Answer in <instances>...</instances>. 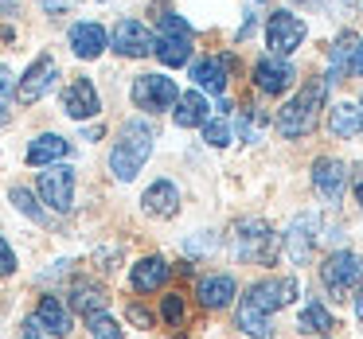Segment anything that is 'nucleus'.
Returning <instances> with one entry per match:
<instances>
[{
  "label": "nucleus",
  "mask_w": 363,
  "mask_h": 339,
  "mask_svg": "<svg viewBox=\"0 0 363 339\" xmlns=\"http://www.w3.org/2000/svg\"><path fill=\"white\" fill-rule=\"evenodd\" d=\"M324 98H328V82H324V79L305 82V86H301V94L293 98V102L285 105L281 113H277V129H281L285 137H305V133H313L316 121H320Z\"/></svg>",
  "instance_id": "f257e3e1"
},
{
  "label": "nucleus",
  "mask_w": 363,
  "mask_h": 339,
  "mask_svg": "<svg viewBox=\"0 0 363 339\" xmlns=\"http://www.w3.org/2000/svg\"><path fill=\"white\" fill-rule=\"evenodd\" d=\"M149 152H152V129L145 125V121H129V125L121 129L113 152H110V172L118 176V180L129 183V180H133V176L145 168Z\"/></svg>",
  "instance_id": "f03ea898"
},
{
  "label": "nucleus",
  "mask_w": 363,
  "mask_h": 339,
  "mask_svg": "<svg viewBox=\"0 0 363 339\" xmlns=\"http://www.w3.org/2000/svg\"><path fill=\"white\" fill-rule=\"evenodd\" d=\"M320 281H324V289L332 292V300L352 297V292L363 285V258L352 253V250L328 253V261L320 265Z\"/></svg>",
  "instance_id": "7ed1b4c3"
},
{
  "label": "nucleus",
  "mask_w": 363,
  "mask_h": 339,
  "mask_svg": "<svg viewBox=\"0 0 363 339\" xmlns=\"http://www.w3.org/2000/svg\"><path fill=\"white\" fill-rule=\"evenodd\" d=\"M277 250V234L269 222L262 219H242L235 226V253L238 261H250V265H266Z\"/></svg>",
  "instance_id": "20e7f679"
},
{
  "label": "nucleus",
  "mask_w": 363,
  "mask_h": 339,
  "mask_svg": "<svg viewBox=\"0 0 363 339\" xmlns=\"http://www.w3.org/2000/svg\"><path fill=\"white\" fill-rule=\"evenodd\" d=\"M152 55L164 67H184L191 59V28L180 16H160V35L152 40Z\"/></svg>",
  "instance_id": "39448f33"
},
{
  "label": "nucleus",
  "mask_w": 363,
  "mask_h": 339,
  "mask_svg": "<svg viewBox=\"0 0 363 339\" xmlns=\"http://www.w3.org/2000/svg\"><path fill=\"white\" fill-rule=\"evenodd\" d=\"M297 292H301L297 277H277V281H258L242 300H246L250 308H258L262 316H274L277 308L293 304V300H297Z\"/></svg>",
  "instance_id": "423d86ee"
},
{
  "label": "nucleus",
  "mask_w": 363,
  "mask_h": 339,
  "mask_svg": "<svg viewBox=\"0 0 363 339\" xmlns=\"http://www.w3.org/2000/svg\"><path fill=\"white\" fill-rule=\"evenodd\" d=\"M40 195L51 211L67 214L74 207V172L67 164H48V172H40Z\"/></svg>",
  "instance_id": "0eeeda50"
},
{
  "label": "nucleus",
  "mask_w": 363,
  "mask_h": 339,
  "mask_svg": "<svg viewBox=\"0 0 363 339\" xmlns=\"http://www.w3.org/2000/svg\"><path fill=\"white\" fill-rule=\"evenodd\" d=\"M176 98H180V90H176V82L164 79V74H141V79L133 82V102L149 113L172 110Z\"/></svg>",
  "instance_id": "6e6552de"
},
{
  "label": "nucleus",
  "mask_w": 363,
  "mask_h": 339,
  "mask_svg": "<svg viewBox=\"0 0 363 339\" xmlns=\"http://www.w3.org/2000/svg\"><path fill=\"white\" fill-rule=\"evenodd\" d=\"M266 43L274 55H289V51H297L305 43V24L293 12H274L266 24Z\"/></svg>",
  "instance_id": "1a4fd4ad"
},
{
  "label": "nucleus",
  "mask_w": 363,
  "mask_h": 339,
  "mask_svg": "<svg viewBox=\"0 0 363 339\" xmlns=\"http://www.w3.org/2000/svg\"><path fill=\"white\" fill-rule=\"evenodd\" d=\"M55 74H59V67H55V59H51V55L35 59V63L28 67V74L20 79V86H16L20 105H35V102H40V98L55 86Z\"/></svg>",
  "instance_id": "9d476101"
},
{
  "label": "nucleus",
  "mask_w": 363,
  "mask_h": 339,
  "mask_svg": "<svg viewBox=\"0 0 363 339\" xmlns=\"http://www.w3.org/2000/svg\"><path fill=\"white\" fill-rule=\"evenodd\" d=\"M110 43H113V51H118V55L141 59V55H149V51H152V32L141 24V20H121V24L113 28Z\"/></svg>",
  "instance_id": "9b49d317"
},
{
  "label": "nucleus",
  "mask_w": 363,
  "mask_h": 339,
  "mask_svg": "<svg viewBox=\"0 0 363 339\" xmlns=\"http://www.w3.org/2000/svg\"><path fill=\"white\" fill-rule=\"evenodd\" d=\"M98 110H102V102H98V90L90 79H74L71 86L63 90V113L67 117L86 121V117H94Z\"/></svg>",
  "instance_id": "f8f14e48"
},
{
  "label": "nucleus",
  "mask_w": 363,
  "mask_h": 339,
  "mask_svg": "<svg viewBox=\"0 0 363 339\" xmlns=\"http://www.w3.org/2000/svg\"><path fill=\"white\" fill-rule=\"evenodd\" d=\"M313 242H316V214L305 211L301 219L289 222V234H285V253H289L293 265H305L308 253H313Z\"/></svg>",
  "instance_id": "ddd939ff"
},
{
  "label": "nucleus",
  "mask_w": 363,
  "mask_h": 339,
  "mask_svg": "<svg viewBox=\"0 0 363 339\" xmlns=\"http://www.w3.org/2000/svg\"><path fill=\"white\" fill-rule=\"evenodd\" d=\"M313 183H316V195L328 199V203H340V195H344V183H347V168L340 164V160H316L313 168Z\"/></svg>",
  "instance_id": "4468645a"
},
{
  "label": "nucleus",
  "mask_w": 363,
  "mask_h": 339,
  "mask_svg": "<svg viewBox=\"0 0 363 339\" xmlns=\"http://www.w3.org/2000/svg\"><path fill=\"white\" fill-rule=\"evenodd\" d=\"M293 79H297V71H293L285 59H262V63L254 67V82H258L262 94H281V90L293 86Z\"/></svg>",
  "instance_id": "2eb2a0df"
},
{
  "label": "nucleus",
  "mask_w": 363,
  "mask_h": 339,
  "mask_svg": "<svg viewBox=\"0 0 363 339\" xmlns=\"http://www.w3.org/2000/svg\"><path fill=\"white\" fill-rule=\"evenodd\" d=\"M141 207H145V214H152V219H172V214L180 211V191H176L172 180H157L141 195Z\"/></svg>",
  "instance_id": "dca6fc26"
},
{
  "label": "nucleus",
  "mask_w": 363,
  "mask_h": 339,
  "mask_svg": "<svg viewBox=\"0 0 363 339\" xmlns=\"http://www.w3.org/2000/svg\"><path fill=\"white\" fill-rule=\"evenodd\" d=\"M110 47V35H106L102 24H74L71 28V51L79 59H98Z\"/></svg>",
  "instance_id": "f3484780"
},
{
  "label": "nucleus",
  "mask_w": 363,
  "mask_h": 339,
  "mask_svg": "<svg viewBox=\"0 0 363 339\" xmlns=\"http://www.w3.org/2000/svg\"><path fill=\"white\" fill-rule=\"evenodd\" d=\"M191 79H196V86H203L207 94H223L227 90V79H230V59H199L196 67H191Z\"/></svg>",
  "instance_id": "a211bd4d"
},
{
  "label": "nucleus",
  "mask_w": 363,
  "mask_h": 339,
  "mask_svg": "<svg viewBox=\"0 0 363 339\" xmlns=\"http://www.w3.org/2000/svg\"><path fill=\"white\" fill-rule=\"evenodd\" d=\"M168 273H172V265H168L164 258H141L133 265V273H129V285H133L137 292H157L160 285L168 281Z\"/></svg>",
  "instance_id": "6ab92c4d"
},
{
  "label": "nucleus",
  "mask_w": 363,
  "mask_h": 339,
  "mask_svg": "<svg viewBox=\"0 0 363 339\" xmlns=\"http://www.w3.org/2000/svg\"><path fill=\"white\" fill-rule=\"evenodd\" d=\"M32 320L40 323L48 335H71V312H67V304L59 297H43Z\"/></svg>",
  "instance_id": "aec40b11"
},
{
  "label": "nucleus",
  "mask_w": 363,
  "mask_h": 339,
  "mask_svg": "<svg viewBox=\"0 0 363 339\" xmlns=\"http://www.w3.org/2000/svg\"><path fill=\"white\" fill-rule=\"evenodd\" d=\"M67 152H71V144H67L59 133H43V137H35V141L28 144V164H32V168L59 164V160H63Z\"/></svg>",
  "instance_id": "412c9836"
},
{
  "label": "nucleus",
  "mask_w": 363,
  "mask_h": 339,
  "mask_svg": "<svg viewBox=\"0 0 363 339\" xmlns=\"http://www.w3.org/2000/svg\"><path fill=\"white\" fill-rule=\"evenodd\" d=\"M207 110H211V105H207V98L199 94V90H188V94H180L176 98V125L180 129H199L207 121Z\"/></svg>",
  "instance_id": "4be33fe9"
},
{
  "label": "nucleus",
  "mask_w": 363,
  "mask_h": 339,
  "mask_svg": "<svg viewBox=\"0 0 363 339\" xmlns=\"http://www.w3.org/2000/svg\"><path fill=\"white\" fill-rule=\"evenodd\" d=\"M230 297H235V277L215 273V277H203V281H199V304L211 308V312L215 308H227Z\"/></svg>",
  "instance_id": "5701e85b"
},
{
  "label": "nucleus",
  "mask_w": 363,
  "mask_h": 339,
  "mask_svg": "<svg viewBox=\"0 0 363 339\" xmlns=\"http://www.w3.org/2000/svg\"><path fill=\"white\" fill-rule=\"evenodd\" d=\"M328 125H332V133H336V137L352 141V137L363 133V110H359L355 102H340V105H332Z\"/></svg>",
  "instance_id": "b1692460"
},
{
  "label": "nucleus",
  "mask_w": 363,
  "mask_h": 339,
  "mask_svg": "<svg viewBox=\"0 0 363 339\" xmlns=\"http://www.w3.org/2000/svg\"><path fill=\"white\" fill-rule=\"evenodd\" d=\"M355 40H359L355 32H344L336 43H332V67H328V79H324L328 86H332V82H340L347 71H352V51H355Z\"/></svg>",
  "instance_id": "393cba45"
},
{
  "label": "nucleus",
  "mask_w": 363,
  "mask_h": 339,
  "mask_svg": "<svg viewBox=\"0 0 363 339\" xmlns=\"http://www.w3.org/2000/svg\"><path fill=\"white\" fill-rule=\"evenodd\" d=\"M71 308L82 312V316L106 312V289H98V285H90V281H79L71 289Z\"/></svg>",
  "instance_id": "a878e982"
},
{
  "label": "nucleus",
  "mask_w": 363,
  "mask_h": 339,
  "mask_svg": "<svg viewBox=\"0 0 363 339\" xmlns=\"http://www.w3.org/2000/svg\"><path fill=\"white\" fill-rule=\"evenodd\" d=\"M235 328H242L250 339H269V335H274V328H269V316H262L258 308H250L246 300L238 304V312H235Z\"/></svg>",
  "instance_id": "bb28decb"
},
{
  "label": "nucleus",
  "mask_w": 363,
  "mask_h": 339,
  "mask_svg": "<svg viewBox=\"0 0 363 339\" xmlns=\"http://www.w3.org/2000/svg\"><path fill=\"white\" fill-rule=\"evenodd\" d=\"M12 102H16V82H12L9 67H0V129L9 125V117H12Z\"/></svg>",
  "instance_id": "cd10ccee"
},
{
  "label": "nucleus",
  "mask_w": 363,
  "mask_h": 339,
  "mask_svg": "<svg viewBox=\"0 0 363 339\" xmlns=\"http://www.w3.org/2000/svg\"><path fill=\"white\" fill-rule=\"evenodd\" d=\"M297 328H301V331H328V328H336V323H332L328 308H320V304H308L305 312H301Z\"/></svg>",
  "instance_id": "c85d7f7f"
},
{
  "label": "nucleus",
  "mask_w": 363,
  "mask_h": 339,
  "mask_svg": "<svg viewBox=\"0 0 363 339\" xmlns=\"http://www.w3.org/2000/svg\"><path fill=\"white\" fill-rule=\"evenodd\" d=\"M86 320H90V335L94 339H121V328L113 323V316L94 312V316H86Z\"/></svg>",
  "instance_id": "c756f323"
},
{
  "label": "nucleus",
  "mask_w": 363,
  "mask_h": 339,
  "mask_svg": "<svg viewBox=\"0 0 363 339\" xmlns=\"http://www.w3.org/2000/svg\"><path fill=\"white\" fill-rule=\"evenodd\" d=\"M203 141H207V144H215V149H227V144H230V125H227L223 117L203 121Z\"/></svg>",
  "instance_id": "7c9ffc66"
},
{
  "label": "nucleus",
  "mask_w": 363,
  "mask_h": 339,
  "mask_svg": "<svg viewBox=\"0 0 363 339\" xmlns=\"http://www.w3.org/2000/svg\"><path fill=\"white\" fill-rule=\"evenodd\" d=\"M12 203H16V207H20V211H24V214H28V219H35V222H48V214H43V211H40V207H35V199H32V195H28V191H24V188H12Z\"/></svg>",
  "instance_id": "2f4dec72"
},
{
  "label": "nucleus",
  "mask_w": 363,
  "mask_h": 339,
  "mask_svg": "<svg viewBox=\"0 0 363 339\" xmlns=\"http://www.w3.org/2000/svg\"><path fill=\"white\" fill-rule=\"evenodd\" d=\"M160 316H164L168 328H180V323H184V300L176 297V292H172V297H164V304H160Z\"/></svg>",
  "instance_id": "473e14b6"
},
{
  "label": "nucleus",
  "mask_w": 363,
  "mask_h": 339,
  "mask_svg": "<svg viewBox=\"0 0 363 339\" xmlns=\"http://www.w3.org/2000/svg\"><path fill=\"white\" fill-rule=\"evenodd\" d=\"M12 269H16V253H12V246L0 238V277H9Z\"/></svg>",
  "instance_id": "72a5a7b5"
},
{
  "label": "nucleus",
  "mask_w": 363,
  "mask_h": 339,
  "mask_svg": "<svg viewBox=\"0 0 363 339\" xmlns=\"http://www.w3.org/2000/svg\"><path fill=\"white\" fill-rule=\"evenodd\" d=\"M129 320H133V323H137V328H149V323H152V316H149V312H145V308H141V304H129Z\"/></svg>",
  "instance_id": "f704fd0d"
},
{
  "label": "nucleus",
  "mask_w": 363,
  "mask_h": 339,
  "mask_svg": "<svg viewBox=\"0 0 363 339\" xmlns=\"http://www.w3.org/2000/svg\"><path fill=\"white\" fill-rule=\"evenodd\" d=\"M352 71L363 74V40H355V51H352Z\"/></svg>",
  "instance_id": "c9c22d12"
},
{
  "label": "nucleus",
  "mask_w": 363,
  "mask_h": 339,
  "mask_svg": "<svg viewBox=\"0 0 363 339\" xmlns=\"http://www.w3.org/2000/svg\"><path fill=\"white\" fill-rule=\"evenodd\" d=\"M188 250H215V238L211 234H207V238H191Z\"/></svg>",
  "instance_id": "e433bc0d"
},
{
  "label": "nucleus",
  "mask_w": 363,
  "mask_h": 339,
  "mask_svg": "<svg viewBox=\"0 0 363 339\" xmlns=\"http://www.w3.org/2000/svg\"><path fill=\"white\" fill-rule=\"evenodd\" d=\"M24 339H43V328H40L35 320H28V323H24Z\"/></svg>",
  "instance_id": "4c0bfd02"
},
{
  "label": "nucleus",
  "mask_w": 363,
  "mask_h": 339,
  "mask_svg": "<svg viewBox=\"0 0 363 339\" xmlns=\"http://www.w3.org/2000/svg\"><path fill=\"white\" fill-rule=\"evenodd\" d=\"M63 4H67V0H43V8H48V12H63Z\"/></svg>",
  "instance_id": "58836bf2"
},
{
  "label": "nucleus",
  "mask_w": 363,
  "mask_h": 339,
  "mask_svg": "<svg viewBox=\"0 0 363 339\" xmlns=\"http://www.w3.org/2000/svg\"><path fill=\"white\" fill-rule=\"evenodd\" d=\"M355 312H359V320H363V292L355 297Z\"/></svg>",
  "instance_id": "ea45409f"
},
{
  "label": "nucleus",
  "mask_w": 363,
  "mask_h": 339,
  "mask_svg": "<svg viewBox=\"0 0 363 339\" xmlns=\"http://www.w3.org/2000/svg\"><path fill=\"white\" fill-rule=\"evenodd\" d=\"M355 199H359V207H363V183H359V188H355Z\"/></svg>",
  "instance_id": "a19ab883"
}]
</instances>
